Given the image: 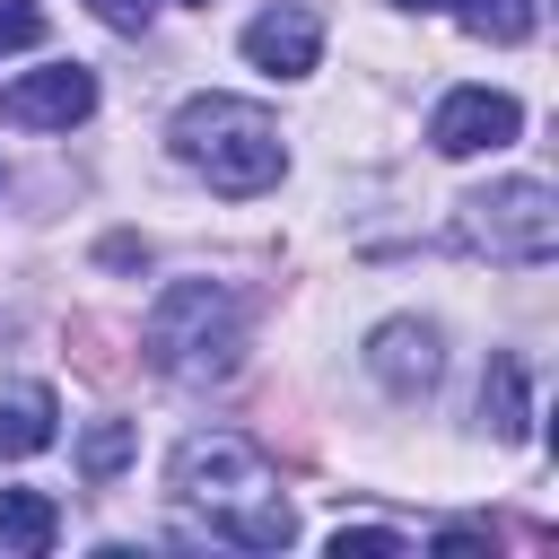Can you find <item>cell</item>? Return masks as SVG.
<instances>
[{
	"label": "cell",
	"mask_w": 559,
	"mask_h": 559,
	"mask_svg": "<svg viewBox=\"0 0 559 559\" xmlns=\"http://www.w3.org/2000/svg\"><path fill=\"white\" fill-rule=\"evenodd\" d=\"M166 480H175V498H183L218 542H245V550H288V542H297V507L280 498L271 463H262L245 437H183Z\"/></svg>",
	"instance_id": "6da1fadb"
},
{
	"label": "cell",
	"mask_w": 559,
	"mask_h": 559,
	"mask_svg": "<svg viewBox=\"0 0 559 559\" xmlns=\"http://www.w3.org/2000/svg\"><path fill=\"white\" fill-rule=\"evenodd\" d=\"M175 157H183L210 192H227V201L271 192L280 166H288L280 122H271L262 105H245V96H192V105L175 114Z\"/></svg>",
	"instance_id": "7a4b0ae2"
},
{
	"label": "cell",
	"mask_w": 559,
	"mask_h": 559,
	"mask_svg": "<svg viewBox=\"0 0 559 559\" xmlns=\"http://www.w3.org/2000/svg\"><path fill=\"white\" fill-rule=\"evenodd\" d=\"M140 349H148V367L175 376V384H227L236 358H245V314H236V297H227L218 280H175V288L148 306Z\"/></svg>",
	"instance_id": "3957f363"
},
{
	"label": "cell",
	"mask_w": 559,
	"mask_h": 559,
	"mask_svg": "<svg viewBox=\"0 0 559 559\" xmlns=\"http://www.w3.org/2000/svg\"><path fill=\"white\" fill-rule=\"evenodd\" d=\"M463 245L489 253V262H507V271H542L559 253V201H550V183L515 175V183L472 192L463 201Z\"/></svg>",
	"instance_id": "277c9868"
},
{
	"label": "cell",
	"mask_w": 559,
	"mask_h": 559,
	"mask_svg": "<svg viewBox=\"0 0 559 559\" xmlns=\"http://www.w3.org/2000/svg\"><path fill=\"white\" fill-rule=\"evenodd\" d=\"M87 114H96V70H79V61H52V70H26V79L0 87L9 131H70Z\"/></svg>",
	"instance_id": "5b68a950"
},
{
	"label": "cell",
	"mask_w": 559,
	"mask_h": 559,
	"mask_svg": "<svg viewBox=\"0 0 559 559\" xmlns=\"http://www.w3.org/2000/svg\"><path fill=\"white\" fill-rule=\"evenodd\" d=\"M524 131V105L498 96V87H454L437 114H428V148L437 157H480V148H507Z\"/></svg>",
	"instance_id": "8992f818"
},
{
	"label": "cell",
	"mask_w": 559,
	"mask_h": 559,
	"mask_svg": "<svg viewBox=\"0 0 559 559\" xmlns=\"http://www.w3.org/2000/svg\"><path fill=\"white\" fill-rule=\"evenodd\" d=\"M367 367H376V384L384 393H428L437 384V367H445V341H437V323H376V341H367Z\"/></svg>",
	"instance_id": "52a82bcc"
},
{
	"label": "cell",
	"mask_w": 559,
	"mask_h": 559,
	"mask_svg": "<svg viewBox=\"0 0 559 559\" xmlns=\"http://www.w3.org/2000/svg\"><path fill=\"white\" fill-rule=\"evenodd\" d=\"M245 61L271 70V79H306V70L323 61V26H314V9H262V17L245 26Z\"/></svg>",
	"instance_id": "ba28073f"
},
{
	"label": "cell",
	"mask_w": 559,
	"mask_h": 559,
	"mask_svg": "<svg viewBox=\"0 0 559 559\" xmlns=\"http://www.w3.org/2000/svg\"><path fill=\"white\" fill-rule=\"evenodd\" d=\"M480 428L498 445H524V428H533V411H524V358H489V376H480Z\"/></svg>",
	"instance_id": "9c48e42d"
},
{
	"label": "cell",
	"mask_w": 559,
	"mask_h": 559,
	"mask_svg": "<svg viewBox=\"0 0 559 559\" xmlns=\"http://www.w3.org/2000/svg\"><path fill=\"white\" fill-rule=\"evenodd\" d=\"M44 445H52V393H44V384L0 393V463H26V454H44Z\"/></svg>",
	"instance_id": "30bf717a"
},
{
	"label": "cell",
	"mask_w": 559,
	"mask_h": 559,
	"mask_svg": "<svg viewBox=\"0 0 559 559\" xmlns=\"http://www.w3.org/2000/svg\"><path fill=\"white\" fill-rule=\"evenodd\" d=\"M61 542V507L44 489H0V550H52Z\"/></svg>",
	"instance_id": "8fae6325"
},
{
	"label": "cell",
	"mask_w": 559,
	"mask_h": 559,
	"mask_svg": "<svg viewBox=\"0 0 559 559\" xmlns=\"http://www.w3.org/2000/svg\"><path fill=\"white\" fill-rule=\"evenodd\" d=\"M131 454H140V419H96V428L79 437V472H87L96 489H105V480H114Z\"/></svg>",
	"instance_id": "7c38bea8"
},
{
	"label": "cell",
	"mask_w": 559,
	"mask_h": 559,
	"mask_svg": "<svg viewBox=\"0 0 559 559\" xmlns=\"http://www.w3.org/2000/svg\"><path fill=\"white\" fill-rule=\"evenodd\" d=\"M454 9L480 44H524L533 35V0H454Z\"/></svg>",
	"instance_id": "4fadbf2b"
},
{
	"label": "cell",
	"mask_w": 559,
	"mask_h": 559,
	"mask_svg": "<svg viewBox=\"0 0 559 559\" xmlns=\"http://www.w3.org/2000/svg\"><path fill=\"white\" fill-rule=\"evenodd\" d=\"M26 44H44V9L35 0H0V52H26Z\"/></svg>",
	"instance_id": "5bb4252c"
},
{
	"label": "cell",
	"mask_w": 559,
	"mask_h": 559,
	"mask_svg": "<svg viewBox=\"0 0 559 559\" xmlns=\"http://www.w3.org/2000/svg\"><path fill=\"white\" fill-rule=\"evenodd\" d=\"M332 550L349 559V550H411V542H402V533H384V524H341V533H332Z\"/></svg>",
	"instance_id": "9a60e30c"
},
{
	"label": "cell",
	"mask_w": 559,
	"mask_h": 559,
	"mask_svg": "<svg viewBox=\"0 0 559 559\" xmlns=\"http://www.w3.org/2000/svg\"><path fill=\"white\" fill-rule=\"evenodd\" d=\"M87 9H96L105 26H122V35H140V26H148V0H87Z\"/></svg>",
	"instance_id": "2e32d148"
},
{
	"label": "cell",
	"mask_w": 559,
	"mask_h": 559,
	"mask_svg": "<svg viewBox=\"0 0 559 559\" xmlns=\"http://www.w3.org/2000/svg\"><path fill=\"white\" fill-rule=\"evenodd\" d=\"M402 9H454V0H402Z\"/></svg>",
	"instance_id": "e0dca14e"
},
{
	"label": "cell",
	"mask_w": 559,
	"mask_h": 559,
	"mask_svg": "<svg viewBox=\"0 0 559 559\" xmlns=\"http://www.w3.org/2000/svg\"><path fill=\"white\" fill-rule=\"evenodd\" d=\"M192 9H210V0H192Z\"/></svg>",
	"instance_id": "ac0fdd59"
}]
</instances>
